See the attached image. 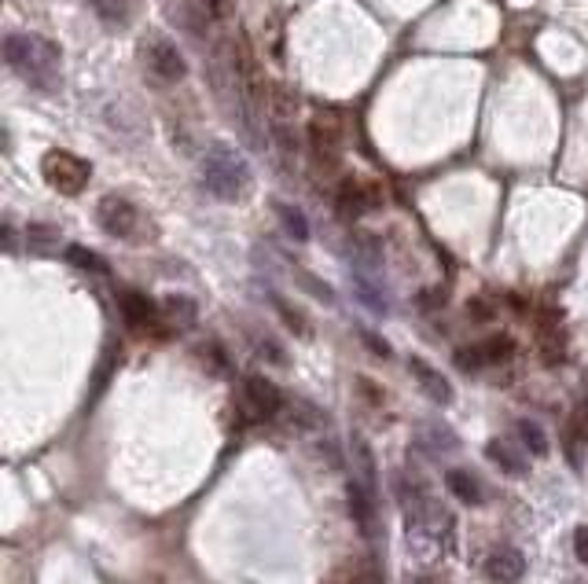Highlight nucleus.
Segmentation results:
<instances>
[{
	"label": "nucleus",
	"mask_w": 588,
	"mask_h": 584,
	"mask_svg": "<svg viewBox=\"0 0 588 584\" xmlns=\"http://www.w3.org/2000/svg\"><path fill=\"white\" fill-rule=\"evenodd\" d=\"M4 59L15 74H23L37 89L59 85V45L41 34H8L4 37Z\"/></svg>",
	"instance_id": "1"
},
{
	"label": "nucleus",
	"mask_w": 588,
	"mask_h": 584,
	"mask_svg": "<svg viewBox=\"0 0 588 584\" xmlns=\"http://www.w3.org/2000/svg\"><path fill=\"white\" fill-rule=\"evenodd\" d=\"M405 526L416 548H423V544L434 551L453 548V533H456L453 511L441 504V500H434L427 489H419V493L405 504Z\"/></svg>",
	"instance_id": "2"
},
{
	"label": "nucleus",
	"mask_w": 588,
	"mask_h": 584,
	"mask_svg": "<svg viewBox=\"0 0 588 584\" xmlns=\"http://www.w3.org/2000/svg\"><path fill=\"white\" fill-rule=\"evenodd\" d=\"M203 184L221 203H239L250 191V166L232 144H210L203 155Z\"/></svg>",
	"instance_id": "3"
},
{
	"label": "nucleus",
	"mask_w": 588,
	"mask_h": 584,
	"mask_svg": "<svg viewBox=\"0 0 588 584\" xmlns=\"http://www.w3.org/2000/svg\"><path fill=\"white\" fill-rule=\"evenodd\" d=\"M342 144H346V122L339 111H320L309 122V151L320 169H335L342 158Z\"/></svg>",
	"instance_id": "4"
},
{
	"label": "nucleus",
	"mask_w": 588,
	"mask_h": 584,
	"mask_svg": "<svg viewBox=\"0 0 588 584\" xmlns=\"http://www.w3.org/2000/svg\"><path fill=\"white\" fill-rule=\"evenodd\" d=\"M239 412H243V419H250V423H261V419H272L276 412H283V394L280 386L272 379H265V375H247V379L239 382Z\"/></svg>",
	"instance_id": "5"
},
{
	"label": "nucleus",
	"mask_w": 588,
	"mask_h": 584,
	"mask_svg": "<svg viewBox=\"0 0 588 584\" xmlns=\"http://www.w3.org/2000/svg\"><path fill=\"white\" fill-rule=\"evenodd\" d=\"M41 173H45V180L59 191V195H81L92 177V166L85 158L56 147V151H48V155L41 158Z\"/></svg>",
	"instance_id": "6"
},
{
	"label": "nucleus",
	"mask_w": 588,
	"mask_h": 584,
	"mask_svg": "<svg viewBox=\"0 0 588 584\" xmlns=\"http://www.w3.org/2000/svg\"><path fill=\"white\" fill-rule=\"evenodd\" d=\"M383 206V188L379 180L368 177H346L335 191V210H339L342 221H357V217L372 214Z\"/></svg>",
	"instance_id": "7"
},
{
	"label": "nucleus",
	"mask_w": 588,
	"mask_h": 584,
	"mask_svg": "<svg viewBox=\"0 0 588 584\" xmlns=\"http://www.w3.org/2000/svg\"><path fill=\"white\" fill-rule=\"evenodd\" d=\"M96 225H100L107 236L129 239V243H133L136 232H140V210H136L129 199H122V195H107V199H100V206H96Z\"/></svg>",
	"instance_id": "8"
},
{
	"label": "nucleus",
	"mask_w": 588,
	"mask_h": 584,
	"mask_svg": "<svg viewBox=\"0 0 588 584\" xmlns=\"http://www.w3.org/2000/svg\"><path fill=\"white\" fill-rule=\"evenodd\" d=\"M511 353H515L511 335H489V338H482V342H475V346L456 349V364L464 371H482V368H489V364H504Z\"/></svg>",
	"instance_id": "9"
},
{
	"label": "nucleus",
	"mask_w": 588,
	"mask_h": 584,
	"mask_svg": "<svg viewBox=\"0 0 588 584\" xmlns=\"http://www.w3.org/2000/svg\"><path fill=\"white\" fill-rule=\"evenodd\" d=\"M144 56H147V67L155 70V78H162V81H181L184 74H188V63H184V56L177 52L173 41L155 37V41L147 45Z\"/></svg>",
	"instance_id": "10"
},
{
	"label": "nucleus",
	"mask_w": 588,
	"mask_h": 584,
	"mask_svg": "<svg viewBox=\"0 0 588 584\" xmlns=\"http://www.w3.org/2000/svg\"><path fill=\"white\" fill-rule=\"evenodd\" d=\"M482 573H486L489 584H519L522 573H526V559H522V551H515V548H497L486 555Z\"/></svg>",
	"instance_id": "11"
},
{
	"label": "nucleus",
	"mask_w": 588,
	"mask_h": 584,
	"mask_svg": "<svg viewBox=\"0 0 588 584\" xmlns=\"http://www.w3.org/2000/svg\"><path fill=\"white\" fill-rule=\"evenodd\" d=\"M416 445L427 456H449V452L460 449V438H456V430L449 423H441V419H423L416 423Z\"/></svg>",
	"instance_id": "12"
},
{
	"label": "nucleus",
	"mask_w": 588,
	"mask_h": 584,
	"mask_svg": "<svg viewBox=\"0 0 588 584\" xmlns=\"http://www.w3.org/2000/svg\"><path fill=\"white\" fill-rule=\"evenodd\" d=\"M408 371H412V379L423 386V394H427L430 401H438V405H449V401H453V386H449V379H445L434 364H427V360L416 357V353H408Z\"/></svg>",
	"instance_id": "13"
},
{
	"label": "nucleus",
	"mask_w": 588,
	"mask_h": 584,
	"mask_svg": "<svg viewBox=\"0 0 588 584\" xmlns=\"http://www.w3.org/2000/svg\"><path fill=\"white\" fill-rule=\"evenodd\" d=\"M195 320H199V305L188 294H170L159 302V324L173 327V331H192Z\"/></svg>",
	"instance_id": "14"
},
{
	"label": "nucleus",
	"mask_w": 588,
	"mask_h": 584,
	"mask_svg": "<svg viewBox=\"0 0 588 584\" xmlns=\"http://www.w3.org/2000/svg\"><path fill=\"white\" fill-rule=\"evenodd\" d=\"M486 456L497 463L508 478H526V474H530V456H526L522 445H511V441H504V438H493L486 445Z\"/></svg>",
	"instance_id": "15"
},
{
	"label": "nucleus",
	"mask_w": 588,
	"mask_h": 584,
	"mask_svg": "<svg viewBox=\"0 0 588 584\" xmlns=\"http://www.w3.org/2000/svg\"><path fill=\"white\" fill-rule=\"evenodd\" d=\"M118 309H122L125 324L136 327V331L159 324V305L151 302L144 291H122L118 294Z\"/></svg>",
	"instance_id": "16"
},
{
	"label": "nucleus",
	"mask_w": 588,
	"mask_h": 584,
	"mask_svg": "<svg viewBox=\"0 0 588 584\" xmlns=\"http://www.w3.org/2000/svg\"><path fill=\"white\" fill-rule=\"evenodd\" d=\"M350 515L364 537H375V526H379V504H375L372 489L350 482Z\"/></svg>",
	"instance_id": "17"
},
{
	"label": "nucleus",
	"mask_w": 588,
	"mask_h": 584,
	"mask_svg": "<svg viewBox=\"0 0 588 584\" xmlns=\"http://www.w3.org/2000/svg\"><path fill=\"white\" fill-rule=\"evenodd\" d=\"M445 489L467 507H478L482 500H486V489H482V482H478V474L464 471V467H453V471L445 474Z\"/></svg>",
	"instance_id": "18"
},
{
	"label": "nucleus",
	"mask_w": 588,
	"mask_h": 584,
	"mask_svg": "<svg viewBox=\"0 0 588 584\" xmlns=\"http://www.w3.org/2000/svg\"><path fill=\"white\" fill-rule=\"evenodd\" d=\"M350 254H353V265L361 272L383 269V243H379V236H372V232H357L350 243Z\"/></svg>",
	"instance_id": "19"
},
{
	"label": "nucleus",
	"mask_w": 588,
	"mask_h": 584,
	"mask_svg": "<svg viewBox=\"0 0 588 584\" xmlns=\"http://www.w3.org/2000/svg\"><path fill=\"white\" fill-rule=\"evenodd\" d=\"M350 482L364 485V489L375 493V460H372V449L364 445V438L350 441Z\"/></svg>",
	"instance_id": "20"
},
{
	"label": "nucleus",
	"mask_w": 588,
	"mask_h": 584,
	"mask_svg": "<svg viewBox=\"0 0 588 584\" xmlns=\"http://www.w3.org/2000/svg\"><path fill=\"white\" fill-rule=\"evenodd\" d=\"M59 228L56 225H26L23 228V243L30 254H56L59 247Z\"/></svg>",
	"instance_id": "21"
},
{
	"label": "nucleus",
	"mask_w": 588,
	"mask_h": 584,
	"mask_svg": "<svg viewBox=\"0 0 588 584\" xmlns=\"http://www.w3.org/2000/svg\"><path fill=\"white\" fill-rule=\"evenodd\" d=\"M519 438H522V445H526V452L530 456H548V449H552V441H548V434H544L533 419H522L519 423Z\"/></svg>",
	"instance_id": "22"
},
{
	"label": "nucleus",
	"mask_w": 588,
	"mask_h": 584,
	"mask_svg": "<svg viewBox=\"0 0 588 584\" xmlns=\"http://www.w3.org/2000/svg\"><path fill=\"white\" fill-rule=\"evenodd\" d=\"M581 441H588V438H585V430H581V423H577V416H574L570 419V427H566V434H563V452H566V460H570L574 471L585 467V460H581Z\"/></svg>",
	"instance_id": "23"
},
{
	"label": "nucleus",
	"mask_w": 588,
	"mask_h": 584,
	"mask_svg": "<svg viewBox=\"0 0 588 584\" xmlns=\"http://www.w3.org/2000/svg\"><path fill=\"white\" fill-rule=\"evenodd\" d=\"M92 8H96V15H100L103 23L122 26L133 15V0H92Z\"/></svg>",
	"instance_id": "24"
},
{
	"label": "nucleus",
	"mask_w": 588,
	"mask_h": 584,
	"mask_svg": "<svg viewBox=\"0 0 588 584\" xmlns=\"http://www.w3.org/2000/svg\"><path fill=\"white\" fill-rule=\"evenodd\" d=\"M67 261L74 269L81 272H92V276H103L107 272V261L96 254V250H85V247H67Z\"/></svg>",
	"instance_id": "25"
},
{
	"label": "nucleus",
	"mask_w": 588,
	"mask_h": 584,
	"mask_svg": "<svg viewBox=\"0 0 588 584\" xmlns=\"http://www.w3.org/2000/svg\"><path fill=\"white\" fill-rule=\"evenodd\" d=\"M280 221H283V228H287V236H291L294 243H306L309 239V225H306V217H302V210H294V206H280Z\"/></svg>",
	"instance_id": "26"
},
{
	"label": "nucleus",
	"mask_w": 588,
	"mask_h": 584,
	"mask_svg": "<svg viewBox=\"0 0 588 584\" xmlns=\"http://www.w3.org/2000/svg\"><path fill=\"white\" fill-rule=\"evenodd\" d=\"M283 408H287V412H298V416H291L294 423H298V427H317L320 416H324L320 408H313L309 401H298V397H291V401H287Z\"/></svg>",
	"instance_id": "27"
},
{
	"label": "nucleus",
	"mask_w": 588,
	"mask_h": 584,
	"mask_svg": "<svg viewBox=\"0 0 588 584\" xmlns=\"http://www.w3.org/2000/svg\"><path fill=\"white\" fill-rule=\"evenodd\" d=\"M272 305H276V309H280V316H283V324H291V331H298V335H309V320L302 313H298V309H294V305H287L280 298V294H272Z\"/></svg>",
	"instance_id": "28"
},
{
	"label": "nucleus",
	"mask_w": 588,
	"mask_h": 584,
	"mask_svg": "<svg viewBox=\"0 0 588 584\" xmlns=\"http://www.w3.org/2000/svg\"><path fill=\"white\" fill-rule=\"evenodd\" d=\"M250 342H254V349H258V353H265V360H272V364H283V360H287V357H283V346L276 342V338H269V335L258 338V335H254Z\"/></svg>",
	"instance_id": "29"
},
{
	"label": "nucleus",
	"mask_w": 588,
	"mask_h": 584,
	"mask_svg": "<svg viewBox=\"0 0 588 584\" xmlns=\"http://www.w3.org/2000/svg\"><path fill=\"white\" fill-rule=\"evenodd\" d=\"M574 555H577V562H585L588 566V526H581L574 533Z\"/></svg>",
	"instance_id": "30"
},
{
	"label": "nucleus",
	"mask_w": 588,
	"mask_h": 584,
	"mask_svg": "<svg viewBox=\"0 0 588 584\" xmlns=\"http://www.w3.org/2000/svg\"><path fill=\"white\" fill-rule=\"evenodd\" d=\"M364 346L372 349V353H379V357H390V342H383L379 335H372V331H361Z\"/></svg>",
	"instance_id": "31"
},
{
	"label": "nucleus",
	"mask_w": 588,
	"mask_h": 584,
	"mask_svg": "<svg viewBox=\"0 0 588 584\" xmlns=\"http://www.w3.org/2000/svg\"><path fill=\"white\" fill-rule=\"evenodd\" d=\"M434 305H441V294L438 291H423V294H419V309H434Z\"/></svg>",
	"instance_id": "32"
},
{
	"label": "nucleus",
	"mask_w": 588,
	"mask_h": 584,
	"mask_svg": "<svg viewBox=\"0 0 588 584\" xmlns=\"http://www.w3.org/2000/svg\"><path fill=\"white\" fill-rule=\"evenodd\" d=\"M408 584H445L441 577H434V573H419V577H412Z\"/></svg>",
	"instance_id": "33"
},
{
	"label": "nucleus",
	"mask_w": 588,
	"mask_h": 584,
	"mask_svg": "<svg viewBox=\"0 0 588 584\" xmlns=\"http://www.w3.org/2000/svg\"><path fill=\"white\" fill-rule=\"evenodd\" d=\"M574 416H577V423H581V430H585V438H588V401H585L581 408H577Z\"/></svg>",
	"instance_id": "34"
}]
</instances>
